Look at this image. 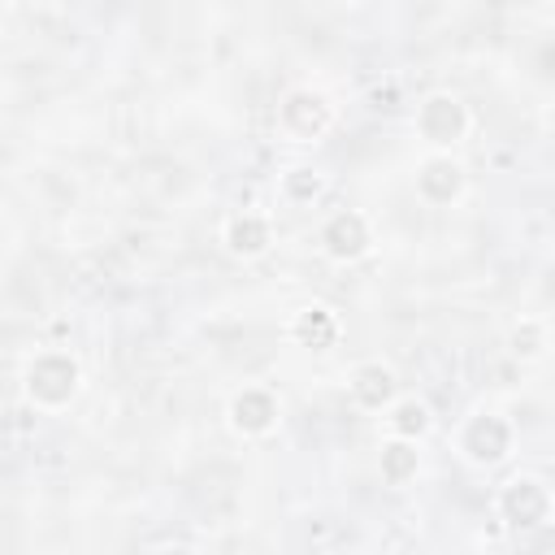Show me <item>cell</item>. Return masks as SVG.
I'll list each match as a JSON object with an SVG mask.
<instances>
[{
  "label": "cell",
  "mask_w": 555,
  "mask_h": 555,
  "mask_svg": "<svg viewBox=\"0 0 555 555\" xmlns=\"http://www.w3.org/2000/svg\"><path fill=\"white\" fill-rule=\"evenodd\" d=\"M160 555H195V551H186V546H169V551H160Z\"/></svg>",
  "instance_id": "cell-16"
},
{
  "label": "cell",
  "mask_w": 555,
  "mask_h": 555,
  "mask_svg": "<svg viewBox=\"0 0 555 555\" xmlns=\"http://www.w3.org/2000/svg\"><path fill=\"white\" fill-rule=\"evenodd\" d=\"M282 126L295 134V139H317L325 126H330V104L317 95V91H291L282 100Z\"/></svg>",
  "instance_id": "cell-6"
},
{
  "label": "cell",
  "mask_w": 555,
  "mask_h": 555,
  "mask_svg": "<svg viewBox=\"0 0 555 555\" xmlns=\"http://www.w3.org/2000/svg\"><path fill=\"white\" fill-rule=\"evenodd\" d=\"M225 243L234 256H260L269 247V221L260 212H238L225 225Z\"/></svg>",
  "instance_id": "cell-9"
},
{
  "label": "cell",
  "mask_w": 555,
  "mask_h": 555,
  "mask_svg": "<svg viewBox=\"0 0 555 555\" xmlns=\"http://www.w3.org/2000/svg\"><path fill=\"white\" fill-rule=\"evenodd\" d=\"M499 507H503V516H507L516 529H533V525L546 520V512H551V494H546L542 481H533V477H516V481L503 486Z\"/></svg>",
  "instance_id": "cell-3"
},
{
  "label": "cell",
  "mask_w": 555,
  "mask_h": 555,
  "mask_svg": "<svg viewBox=\"0 0 555 555\" xmlns=\"http://www.w3.org/2000/svg\"><path fill=\"white\" fill-rule=\"evenodd\" d=\"M351 395H356L364 408H382V403H390V395H395V373H390L386 364H360V369L351 373Z\"/></svg>",
  "instance_id": "cell-10"
},
{
  "label": "cell",
  "mask_w": 555,
  "mask_h": 555,
  "mask_svg": "<svg viewBox=\"0 0 555 555\" xmlns=\"http://www.w3.org/2000/svg\"><path fill=\"white\" fill-rule=\"evenodd\" d=\"M416 186H421L425 199H434V204H451V199L460 195V186H464V173H460L455 160L438 156V160H425V165H421Z\"/></svg>",
  "instance_id": "cell-8"
},
{
  "label": "cell",
  "mask_w": 555,
  "mask_h": 555,
  "mask_svg": "<svg viewBox=\"0 0 555 555\" xmlns=\"http://www.w3.org/2000/svg\"><path fill=\"white\" fill-rule=\"evenodd\" d=\"M273 421H278V403H273L269 390L247 386L243 395L230 399V425H234L238 434H269Z\"/></svg>",
  "instance_id": "cell-7"
},
{
  "label": "cell",
  "mask_w": 555,
  "mask_h": 555,
  "mask_svg": "<svg viewBox=\"0 0 555 555\" xmlns=\"http://www.w3.org/2000/svg\"><path fill=\"white\" fill-rule=\"evenodd\" d=\"M369 221L360 217V212H334L325 225H321V247H325V256H334V260H356V256H364L369 251Z\"/></svg>",
  "instance_id": "cell-5"
},
{
  "label": "cell",
  "mask_w": 555,
  "mask_h": 555,
  "mask_svg": "<svg viewBox=\"0 0 555 555\" xmlns=\"http://www.w3.org/2000/svg\"><path fill=\"white\" fill-rule=\"evenodd\" d=\"M412 473H416V451H412L408 442H390V447H382V477H386L390 486H403Z\"/></svg>",
  "instance_id": "cell-13"
},
{
  "label": "cell",
  "mask_w": 555,
  "mask_h": 555,
  "mask_svg": "<svg viewBox=\"0 0 555 555\" xmlns=\"http://www.w3.org/2000/svg\"><path fill=\"white\" fill-rule=\"evenodd\" d=\"M317 186H321V182H317V173H308V169H295V173L286 178V191H291V195H317Z\"/></svg>",
  "instance_id": "cell-15"
},
{
  "label": "cell",
  "mask_w": 555,
  "mask_h": 555,
  "mask_svg": "<svg viewBox=\"0 0 555 555\" xmlns=\"http://www.w3.org/2000/svg\"><path fill=\"white\" fill-rule=\"evenodd\" d=\"M416 126H421V134H425L429 143L447 147V143H455V139L464 134L468 113H464V104H460L455 95H429V100L421 104V113H416Z\"/></svg>",
  "instance_id": "cell-4"
},
{
  "label": "cell",
  "mask_w": 555,
  "mask_h": 555,
  "mask_svg": "<svg viewBox=\"0 0 555 555\" xmlns=\"http://www.w3.org/2000/svg\"><path fill=\"white\" fill-rule=\"evenodd\" d=\"M291 334L304 343V347H330L334 338H338V321H334V312L330 308H304L299 317H295V325H291Z\"/></svg>",
  "instance_id": "cell-11"
},
{
  "label": "cell",
  "mask_w": 555,
  "mask_h": 555,
  "mask_svg": "<svg viewBox=\"0 0 555 555\" xmlns=\"http://www.w3.org/2000/svg\"><path fill=\"white\" fill-rule=\"evenodd\" d=\"M78 390V364L65 356V351H43L30 360L26 369V395L39 403V408H61L69 403Z\"/></svg>",
  "instance_id": "cell-1"
},
{
  "label": "cell",
  "mask_w": 555,
  "mask_h": 555,
  "mask_svg": "<svg viewBox=\"0 0 555 555\" xmlns=\"http://www.w3.org/2000/svg\"><path fill=\"white\" fill-rule=\"evenodd\" d=\"M460 447H464V455H468L473 464H494V460L507 455V447H512V429H507L503 416L481 412V416H473V421L464 425Z\"/></svg>",
  "instance_id": "cell-2"
},
{
  "label": "cell",
  "mask_w": 555,
  "mask_h": 555,
  "mask_svg": "<svg viewBox=\"0 0 555 555\" xmlns=\"http://www.w3.org/2000/svg\"><path fill=\"white\" fill-rule=\"evenodd\" d=\"M512 351H516V356H538V351H542V330H538L533 321H525V325L512 334Z\"/></svg>",
  "instance_id": "cell-14"
},
{
  "label": "cell",
  "mask_w": 555,
  "mask_h": 555,
  "mask_svg": "<svg viewBox=\"0 0 555 555\" xmlns=\"http://www.w3.org/2000/svg\"><path fill=\"white\" fill-rule=\"evenodd\" d=\"M390 429H395L399 438H416V434H425V429H429V408H425L421 399H403V403H395V412H390Z\"/></svg>",
  "instance_id": "cell-12"
}]
</instances>
